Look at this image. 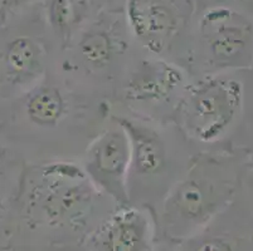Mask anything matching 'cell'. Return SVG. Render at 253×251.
Returning a JSON list of instances; mask_svg holds the SVG:
<instances>
[{
  "instance_id": "6da1fadb",
  "label": "cell",
  "mask_w": 253,
  "mask_h": 251,
  "mask_svg": "<svg viewBox=\"0 0 253 251\" xmlns=\"http://www.w3.org/2000/svg\"><path fill=\"white\" fill-rule=\"evenodd\" d=\"M96 200V186L86 171L73 163H50L29 192L28 216L32 224L84 239L91 232Z\"/></svg>"
},
{
  "instance_id": "7a4b0ae2",
  "label": "cell",
  "mask_w": 253,
  "mask_h": 251,
  "mask_svg": "<svg viewBox=\"0 0 253 251\" xmlns=\"http://www.w3.org/2000/svg\"><path fill=\"white\" fill-rule=\"evenodd\" d=\"M243 97V84L234 78L206 80L184 102V126L199 141H218L238 119Z\"/></svg>"
},
{
  "instance_id": "3957f363",
  "label": "cell",
  "mask_w": 253,
  "mask_h": 251,
  "mask_svg": "<svg viewBox=\"0 0 253 251\" xmlns=\"http://www.w3.org/2000/svg\"><path fill=\"white\" fill-rule=\"evenodd\" d=\"M215 183L194 177L176 186L165 201L162 227L165 238L180 241L192 238L208 225L232 190L218 191Z\"/></svg>"
},
{
  "instance_id": "277c9868",
  "label": "cell",
  "mask_w": 253,
  "mask_h": 251,
  "mask_svg": "<svg viewBox=\"0 0 253 251\" xmlns=\"http://www.w3.org/2000/svg\"><path fill=\"white\" fill-rule=\"evenodd\" d=\"M130 141L120 127L106 131L89 147L86 156V174L95 183L115 200L128 204L126 179L130 172Z\"/></svg>"
},
{
  "instance_id": "5b68a950",
  "label": "cell",
  "mask_w": 253,
  "mask_h": 251,
  "mask_svg": "<svg viewBox=\"0 0 253 251\" xmlns=\"http://www.w3.org/2000/svg\"><path fill=\"white\" fill-rule=\"evenodd\" d=\"M154 227L148 214L128 205L103 218L84 239L87 251H154Z\"/></svg>"
},
{
  "instance_id": "8992f818",
  "label": "cell",
  "mask_w": 253,
  "mask_h": 251,
  "mask_svg": "<svg viewBox=\"0 0 253 251\" xmlns=\"http://www.w3.org/2000/svg\"><path fill=\"white\" fill-rule=\"evenodd\" d=\"M203 28L211 52L222 62L236 61L252 44L250 23L228 8H214L204 15Z\"/></svg>"
},
{
  "instance_id": "52a82bcc",
  "label": "cell",
  "mask_w": 253,
  "mask_h": 251,
  "mask_svg": "<svg viewBox=\"0 0 253 251\" xmlns=\"http://www.w3.org/2000/svg\"><path fill=\"white\" fill-rule=\"evenodd\" d=\"M127 19L134 36L154 53L163 52L178 29V19L171 8L155 0H130Z\"/></svg>"
},
{
  "instance_id": "ba28073f",
  "label": "cell",
  "mask_w": 253,
  "mask_h": 251,
  "mask_svg": "<svg viewBox=\"0 0 253 251\" xmlns=\"http://www.w3.org/2000/svg\"><path fill=\"white\" fill-rule=\"evenodd\" d=\"M183 73L167 62H144L125 87V97L135 102H162L183 83Z\"/></svg>"
},
{
  "instance_id": "9c48e42d",
  "label": "cell",
  "mask_w": 253,
  "mask_h": 251,
  "mask_svg": "<svg viewBox=\"0 0 253 251\" xmlns=\"http://www.w3.org/2000/svg\"><path fill=\"white\" fill-rule=\"evenodd\" d=\"M117 122L130 141V171L139 176H151L160 172L165 165V149L160 137L153 130L126 118H117Z\"/></svg>"
},
{
  "instance_id": "30bf717a",
  "label": "cell",
  "mask_w": 253,
  "mask_h": 251,
  "mask_svg": "<svg viewBox=\"0 0 253 251\" xmlns=\"http://www.w3.org/2000/svg\"><path fill=\"white\" fill-rule=\"evenodd\" d=\"M4 68L14 86L31 83L43 71V52L34 39L19 36L8 41L4 49Z\"/></svg>"
},
{
  "instance_id": "8fae6325",
  "label": "cell",
  "mask_w": 253,
  "mask_h": 251,
  "mask_svg": "<svg viewBox=\"0 0 253 251\" xmlns=\"http://www.w3.org/2000/svg\"><path fill=\"white\" fill-rule=\"evenodd\" d=\"M25 113L39 127H54L66 113V102L56 87H38L25 102Z\"/></svg>"
},
{
  "instance_id": "7c38bea8",
  "label": "cell",
  "mask_w": 253,
  "mask_h": 251,
  "mask_svg": "<svg viewBox=\"0 0 253 251\" xmlns=\"http://www.w3.org/2000/svg\"><path fill=\"white\" fill-rule=\"evenodd\" d=\"M82 58L96 68L105 67L111 62L115 53V43L105 31H92L80 43Z\"/></svg>"
},
{
  "instance_id": "4fadbf2b",
  "label": "cell",
  "mask_w": 253,
  "mask_h": 251,
  "mask_svg": "<svg viewBox=\"0 0 253 251\" xmlns=\"http://www.w3.org/2000/svg\"><path fill=\"white\" fill-rule=\"evenodd\" d=\"M48 15L53 29L62 36L63 41L71 34V27L76 22L72 0H48Z\"/></svg>"
},
{
  "instance_id": "5bb4252c",
  "label": "cell",
  "mask_w": 253,
  "mask_h": 251,
  "mask_svg": "<svg viewBox=\"0 0 253 251\" xmlns=\"http://www.w3.org/2000/svg\"><path fill=\"white\" fill-rule=\"evenodd\" d=\"M32 1L33 0H0V28H3L19 9Z\"/></svg>"
},
{
  "instance_id": "9a60e30c",
  "label": "cell",
  "mask_w": 253,
  "mask_h": 251,
  "mask_svg": "<svg viewBox=\"0 0 253 251\" xmlns=\"http://www.w3.org/2000/svg\"><path fill=\"white\" fill-rule=\"evenodd\" d=\"M4 188L0 187V218L3 217L6 210V196L4 195Z\"/></svg>"
},
{
  "instance_id": "2e32d148",
  "label": "cell",
  "mask_w": 253,
  "mask_h": 251,
  "mask_svg": "<svg viewBox=\"0 0 253 251\" xmlns=\"http://www.w3.org/2000/svg\"><path fill=\"white\" fill-rule=\"evenodd\" d=\"M73 3V8H75V15H76V20L78 19V11L81 10L82 6L87 3V0H72Z\"/></svg>"
}]
</instances>
